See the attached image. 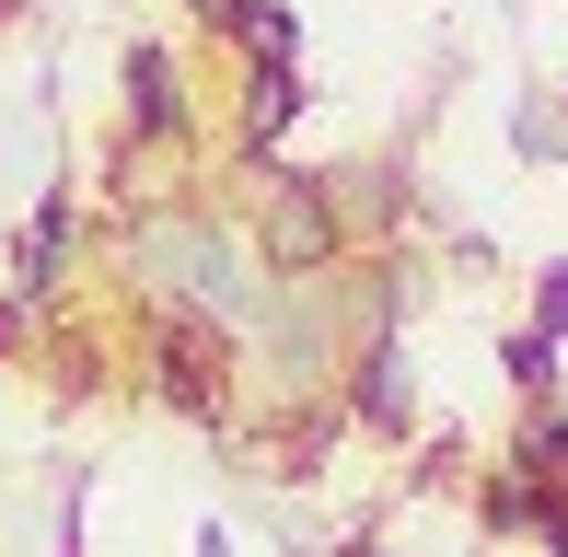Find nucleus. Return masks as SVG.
Masks as SVG:
<instances>
[{
  "instance_id": "obj_1",
  "label": "nucleus",
  "mask_w": 568,
  "mask_h": 557,
  "mask_svg": "<svg viewBox=\"0 0 568 557\" xmlns=\"http://www.w3.org/2000/svg\"><path fill=\"white\" fill-rule=\"evenodd\" d=\"M267 256H278V267H325V256H337V210H325L314 186H291V198H278V221H267Z\"/></svg>"
},
{
  "instance_id": "obj_2",
  "label": "nucleus",
  "mask_w": 568,
  "mask_h": 557,
  "mask_svg": "<svg viewBox=\"0 0 568 557\" xmlns=\"http://www.w3.org/2000/svg\"><path fill=\"white\" fill-rule=\"evenodd\" d=\"M128 129H140V140L174 129V59H163V47H128Z\"/></svg>"
},
{
  "instance_id": "obj_3",
  "label": "nucleus",
  "mask_w": 568,
  "mask_h": 557,
  "mask_svg": "<svg viewBox=\"0 0 568 557\" xmlns=\"http://www.w3.org/2000/svg\"><path fill=\"white\" fill-rule=\"evenodd\" d=\"M59 256H70V198H47V210L23 221V302H47V278H59Z\"/></svg>"
},
{
  "instance_id": "obj_4",
  "label": "nucleus",
  "mask_w": 568,
  "mask_h": 557,
  "mask_svg": "<svg viewBox=\"0 0 568 557\" xmlns=\"http://www.w3.org/2000/svg\"><path fill=\"white\" fill-rule=\"evenodd\" d=\"M359 418H372V429H406V361H395V337L359 348Z\"/></svg>"
},
{
  "instance_id": "obj_5",
  "label": "nucleus",
  "mask_w": 568,
  "mask_h": 557,
  "mask_svg": "<svg viewBox=\"0 0 568 557\" xmlns=\"http://www.w3.org/2000/svg\"><path fill=\"white\" fill-rule=\"evenodd\" d=\"M510 372H523V395L557 384V337H510Z\"/></svg>"
},
{
  "instance_id": "obj_6",
  "label": "nucleus",
  "mask_w": 568,
  "mask_h": 557,
  "mask_svg": "<svg viewBox=\"0 0 568 557\" xmlns=\"http://www.w3.org/2000/svg\"><path fill=\"white\" fill-rule=\"evenodd\" d=\"M534 337H568V267H546V325Z\"/></svg>"
},
{
  "instance_id": "obj_7",
  "label": "nucleus",
  "mask_w": 568,
  "mask_h": 557,
  "mask_svg": "<svg viewBox=\"0 0 568 557\" xmlns=\"http://www.w3.org/2000/svg\"><path fill=\"white\" fill-rule=\"evenodd\" d=\"M197 12H210V23H244V0H197Z\"/></svg>"
},
{
  "instance_id": "obj_8",
  "label": "nucleus",
  "mask_w": 568,
  "mask_h": 557,
  "mask_svg": "<svg viewBox=\"0 0 568 557\" xmlns=\"http://www.w3.org/2000/svg\"><path fill=\"white\" fill-rule=\"evenodd\" d=\"M348 557H383V546H348Z\"/></svg>"
}]
</instances>
